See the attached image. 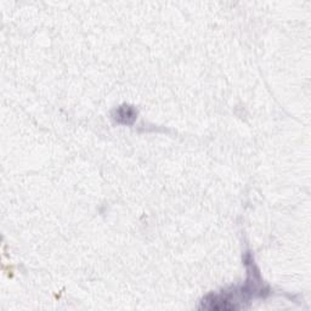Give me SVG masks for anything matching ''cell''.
Wrapping results in <instances>:
<instances>
[{"instance_id":"obj_1","label":"cell","mask_w":311,"mask_h":311,"mask_svg":"<svg viewBox=\"0 0 311 311\" xmlns=\"http://www.w3.org/2000/svg\"><path fill=\"white\" fill-rule=\"evenodd\" d=\"M137 112L131 106H122L116 110V121L123 124H131L135 121Z\"/></svg>"}]
</instances>
